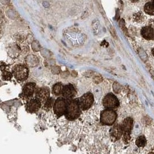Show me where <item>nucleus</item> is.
I'll return each instance as SVG.
<instances>
[{
	"label": "nucleus",
	"mask_w": 154,
	"mask_h": 154,
	"mask_svg": "<svg viewBox=\"0 0 154 154\" xmlns=\"http://www.w3.org/2000/svg\"><path fill=\"white\" fill-rule=\"evenodd\" d=\"M81 110L79 99L67 100V107L65 114L66 119L70 121L77 119L80 115Z\"/></svg>",
	"instance_id": "obj_1"
},
{
	"label": "nucleus",
	"mask_w": 154,
	"mask_h": 154,
	"mask_svg": "<svg viewBox=\"0 0 154 154\" xmlns=\"http://www.w3.org/2000/svg\"><path fill=\"white\" fill-rule=\"evenodd\" d=\"M117 113L112 109H106L101 112L100 122L105 125H112L117 119Z\"/></svg>",
	"instance_id": "obj_2"
},
{
	"label": "nucleus",
	"mask_w": 154,
	"mask_h": 154,
	"mask_svg": "<svg viewBox=\"0 0 154 154\" xmlns=\"http://www.w3.org/2000/svg\"><path fill=\"white\" fill-rule=\"evenodd\" d=\"M67 107V99L63 97L57 99L53 106L54 112L58 117L65 115Z\"/></svg>",
	"instance_id": "obj_3"
},
{
	"label": "nucleus",
	"mask_w": 154,
	"mask_h": 154,
	"mask_svg": "<svg viewBox=\"0 0 154 154\" xmlns=\"http://www.w3.org/2000/svg\"><path fill=\"white\" fill-rule=\"evenodd\" d=\"M13 74L19 81H24L28 76V68L25 65H16L13 69Z\"/></svg>",
	"instance_id": "obj_4"
},
{
	"label": "nucleus",
	"mask_w": 154,
	"mask_h": 154,
	"mask_svg": "<svg viewBox=\"0 0 154 154\" xmlns=\"http://www.w3.org/2000/svg\"><path fill=\"white\" fill-rule=\"evenodd\" d=\"M94 96L91 92H87L79 99V102L82 110H87L91 107L94 103Z\"/></svg>",
	"instance_id": "obj_5"
},
{
	"label": "nucleus",
	"mask_w": 154,
	"mask_h": 154,
	"mask_svg": "<svg viewBox=\"0 0 154 154\" xmlns=\"http://www.w3.org/2000/svg\"><path fill=\"white\" fill-rule=\"evenodd\" d=\"M103 105L106 109L112 110L119 106V100L113 94L109 93L103 98Z\"/></svg>",
	"instance_id": "obj_6"
},
{
	"label": "nucleus",
	"mask_w": 154,
	"mask_h": 154,
	"mask_svg": "<svg viewBox=\"0 0 154 154\" xmlns=\"http://www.w3.org/2000/svg\"><path fill=\"white\" fill-rule=\"evenodd\" d=\"M133 119L130 117L126 118V119H124V121H123L121 125L122 131H123L124 140L126 143H127L131 139L130 134L131 133V131L133 128Z\"/></svg>",
	"instance_id": "obj_7"
},
{
	"label": "nucleus",
	"mask_w": 154,
	"mask_h": 154,
	"mask_svg": "<svg viewBox=\"0 0 154 154\" xmlns=\"http://www.w3.org/2000/svg\"><path fill=\"white\" fill-rule=\"evenodd\" d=\"M35 98L38 99L43 105L46 103L50 98V91L47 87H43L36 89Z\"/></svg>",
	"instance_id": "obj_8"
},
{
	"label": "nucleus",
	"mask_w": 154,
	"mask_h": 154,
	"mask_svg": "<svg viewBox=\"0 0 154 154\" xmlns=\"http://www.w3.org/2000/svg\"><path fill=\"white\" fill-rule=\"evenodd\" d=\"M36 91V88L35 83H28L24 85L21 94V97L24 99H29L33 96Z\"/></svg>",
	"instance_id": "obj_9"
},
{
	"label": "nucleus",
	"mask_w": 154,
	"mask_h": 154,
	"mask_svg": "<svg viewBox=\"0 0 154 154\" xmlns=\"http://www.w3.org/2000/svg\"><path fill=\"white\" fill-rule=\"evenodd\" d=\"M42 106V103L36 98L31 99L26 106V110L31 113L37 112Z\"/></svg>",
	"instance_id": "obj_10"
},
{
	"label": "nucleus",
	"mask_w": 154,
	"mask_h": 154,
	"mask_svg": "<svg viewBox=\"0 0 154 154\" xmlns=\"http://www.w3.org/2000/svg\"><path fill=\"white\" fill-rule=\"evenodd\" d=\"M76 95V91L74 86L72 84H67L64 85L62 95L63 98L70 100L72 99Z\"/></svg>",
	"instance_id": "obj_11"
},
{
	"label": "nucleus",
	"mask_w": 154,
	"mask_h": 154,
	"mask_svg": "<svg viewBox=\"0 0 154 154\" xmlns=\"http://www.w3.org/2000/svg\"><path fill=\"white\" fill-rule=\"evenodd\" d=\"M123 134V131L121 125L117 124L112 127L110 130V135L112 139L114 140H119L121 139Z\"/></svg>",
	"instance_id": "obj_12"
},
{
	"label": "nucleus",
	"mask_w": 154,
	"mask_h": 154,
	"mask_svg": "<svg viewBox=\"0 0 154 154\" xmlns=\"http://www.w3.org/2000/svg\"><path fill=\"white\" fill-rule=\"evenodd\" d=\"M141 34L144 38L147 40H152L154 38V29L149 26H146L142 28L141 30Z\"/></svg>",
	"instance_id": "obj_13"
},
{
	"label": "nucleus",
	"mask_w": 154,
	"mask_h": 154,
	"mask_svg": "<svg viewBox=\"0 0 154 154\" xmlns=\"http://www.w3.org/2000/svg\"><path fill=\"white\" fill-rule=\"evenodd\" d=\"M64 85L61 83H58L54 84L52 88V92L56 96L62 95Z\"/></svg>",
	"instance_id": "obj_14"
},
{
	"label": "nucleus",
	"mask_w": 154,
	"mask_h": 154,
	"mask_svg": "<svg viewBox=\"0 0 154 154\" xmlns=\"http://www.w3.org/2000/svg\"><path fill=\"white\" fill-rule=\"evenodd\" d=\"M144 11L148 14L154 15V4L152 2H147L146 4L144 7Z\"/></svg>",
	"instance_id": "obj_15"
},
{
	"label": "nucleus",
	"mask_w": 154,
	"mask_h": 154,
	"mask_svg": "<svg viewBox=\"0 0 154 154\" xmlns=\"http://www.w3.org/2000/svg\"><path fill=\"white\" fill-rule=\"evenodd\" d=\"M147 143V140L144 136H140L138 137L136 141V144L139 147H144Z\"/></svg>",
	"instance_id": "obj_16"
},
{
	"label": "nucleus",
	"mask_w": 154,
	"mask_h": 154,
	"mask_svg": "<svg viewBox=\"0 0 154 154\" xmlns=\"http://www.w3.org/2000/svg\"><path fill=\"white\" fill-rule=\"evenodd\" d=\"M54 99L53 98H50L49 100L46 102V103L43 105V107L46 110H50L52 106H54Z\"/></svg>",
	"instance_id": "obj_17"
},
{
	"label": "nucleus",
	"mask_w": 154,
	"mask_h": 154,
	"mask_svg": "<svg viewBox=\"0 0 154 154\" xmlns=\"http://www.w3.org/2000/svg\"><path fill=\"white\" fill-rule=\"evenodd\" d=\"M12 76V75L8 72H4L2 74V77L4 80H9L11 79Z\"/></svg>",
	"instance_id": "obj_18"
},
{
	"label": "nucleus",
	"mask_w": 154,
	"mask_h": 154,
	"mask_svg": "<svg viewBox=\"0 0 154 154\" xmlns=\"http://www.w3.org/2000/svg\"><path fill=\"white\" fill-rule=\"evenodd\" d=\"M152 55L154 56V48L152 50Z\"/></svg>",
	"instance_id": "obj_19"
},
{
	"label": "nucleus",
	"mask_w": 154,
	"mask_h": 154,
	"mask_svg": "<svg viewBox=\"0 0 154 154\" xmlns=\"http://www.w3.org/2000/svg\"><path fill=\"white\" fill-rule=\"evenodd\" d=\"M152 2H153V3H154V1H152Z\"/></svg>",
	"instance_id": "obj_20"
}]
</instances>
